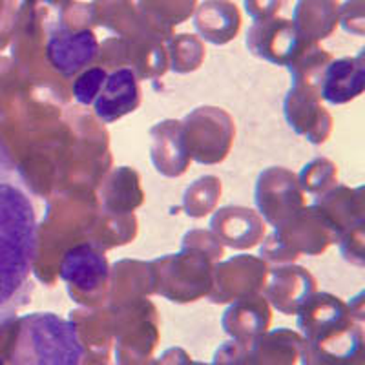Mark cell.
I'll list each match as a JSON object with an SVG mask.
<instances>
[{
    "instance_id": "obj_1",
    "label": "cell",
    "mask_w": 365,
    "mask_h": 365,
    "mask_svg": "<svg viewBox=\"0 0 365 365\" xmlns=\"http://www.w3.org/2000/svg\"><path fill=\"white\" fill-rule=\"evenodd\" d=\"M84 349L71 322L53 312L21 319L11 354L13 365H81Z\"/></svg>"
},
{
    "instance_id": "obj_2",
    "label": "cell",
    "mask_w": 365,
    "mask_h": 365,
    "mask_svg": "<svg viewBox=\"0 0 365 365\" xmlns=\"http://www.w3.org/2000/svg\"><path fill=\"white\" fill-rule=\"evenodd\" d=\"M99 44L96 35L90 29L70 31L66 28H58V31L50 35V41L46 44V55L51 66L63 75H73L81 68L96 58Z\"/></svg>"
},
{
    "instance_id": "obj_3",
    "label": "cell",
    "mask_w": 365,
    "mask_h": 365,
    "mask_svg": "<svg viewBox=\"0 0 365 365\" xmlns=\"http://www.w3.org/2000/svg\"><path fill=\"white\" fill-rule=\"evenodd\" d=\"M139 90L132 70H117L106 77L96 99V113L104 123L126 115L137 106Z\"/></svg>"
},
{
    "instance_id": "obj_4",
    "label": "cell",
    "mask_w": 365,
    "mask_h": 365,
    "mask_svg": "<svg viewBox=\"0 0 365 365\" xmlns=\"http://www.w3.org/2000/svg\"><path fill=\"white\" fill-rule=\"evenodd\" d=\"M61 276L83 291H91L106 279L108 265L91 245H77L64 256L61 263Z\"/></svg>"
},
{
    "instance_id": "obj_5",
    "label": "cell",
    "mask_w": 365,
    "mask_h": 365,
    "mask_svg": "<svg viewBox=\"0 0 365 365\" xmlns=\"http://www.w3.org/2000/svg\"><path fill=\"white\" fill-rule=\"evenodd\" d=\"M364 68L360 61L344 58L329 66L324 83V97L331 103H345L364 88Z\"/></svg>"
},
{
    "instance_id": "obj_6",
    "label": "cell",
    "mask_w": 365,
    "mask_h": 365,
    "mask_svg": "<svg viewBox=\"0 0 365 365\" xmlns=\"http://www.w3.org/2000/svg\"><path fill=\"white\" fill-rule=\"evenodd\" d=\"M106 71L101 68H91V70L84 71L79 79L73 84V96L81 104H91L99 96L101 88H103L104 81H106Z\"/></svg>"
},
{
    "instance_id": "obj_7",
    "label": "cell",
    "mask_w": 365,
    "mask_h": 365,
    "mask_svg": "<svg viewBox=\"0 0 365 365\" xmlns=\"http://www.w3.org/2000/svg\"><path fill=\"white\" fill-rule=\"evenodd\" d=\"M11 179H19L17 166H15L13 159L9 158L4 145L0 143V181H11Z\"/></svg>"
}]
</instances>
